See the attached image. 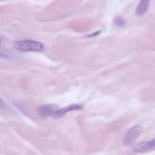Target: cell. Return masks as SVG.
<instances>
[{
	"mask_svg": "<svg viewBox=\"0 0 155 155\" xmlns=\"http://www.w3.org/2000/svg\"><path fill=\"white\" fill-rule=\"evenodd\" d=\"M15 48L23 51H42L45 47L39 42L32 40H22L15 43Z\"/></svg>",
	"mask_w": 155,
	"mask_h": 155,
	"instance_id": "obj_1",
	"label": "cell"
},
{
	"mask_svg": "<svg viewBox=\"0 0 155 155\" xmlns=\"http://www.w3.org/2000/svg\"><path fill=\"white\" fill-rule=\"evenodd\" d=\"M59 109L58 105L54 104H50L41 106L38 109V111L42 116H50L54 115Z\"/></svg>",
	"mask_w": 155,
	"mask_h": 155,
	"instance_id": "obj_4",
	"label": "cell"
},
{
	"mask_svg": "<svg viewBox=\"0 0 155 155\" xmlns=\"http://www.w3.org/2000/svg\"><path fill=\"white\" fill-rule=\"evenodd\" d=\"M116 24H117L122 25V24H124V21H123V19H122V18H119V19H117V18L116 19Z\"/></svg>",
	"mask_w": 155,
	"mask_h": 155,
	"instance_id": "obj_7",
	"label": "cell"
},
{
	"mask_svg": "<svg viewBox=\"0 0 155 155\" xmlns=\"http://www.w3.org/2000/svg\"><path fill=\"white\" fill-rule=\"evenodd\" d=\"M82 105H81L79 104H71V105H70L65 107L63 108H59L56 111L54 116L56 117H60V116L64 115L67 112L81 110V109H82Z\"/></svg>",
	"mask_w": 155,
	"mask_h": 155,
	"instance_id": "obj_5",
	"label": "cell"
},
{
	"mask_svg": "<svg viewBox=\"0 0 155 155\" xmlns=\"http://www.w3.org/2000/svg\"><path fill=\"white\" fill-rule=\"evenodd\" d=\"M149 1L150 0H140L136 11V13L137 16H141L146 12L148 7Z\"/></svg>",
	"mask_w": 155,
	"mask_h": 155,
	"instance_id": "obj_6",
	"label": "cell"
},
{
	"mask_svg": "<svg viewBox=\"0 0 155 155\" xmlns=\"http://www.w3.org/2000/svg\"><path fill=\"white\" fill-rule=\"evenodd\" d=\"M142 130L143 128L140 125H136L131 127L124 137L122 140L123 145L124 146H130L133 145L140 136Z\"/></svg>",
	"mask_w": 155,
	"mask_h": 155,
	"instance_id": "obj_2",
	"label": "cell"
},
{
	"mask_svg": "<svg viewBox=\"0 0 155 155\" xmlns=\"http://www.w3.org/2000/svg\"><path fill=\"white\" fill-rule=\"evenodd\" d=\"M133 150L137 153H147L155 150V138L135 145Z\"/></svg>",
	"mask_w": 155,
	"mask_h": 155,
	"instance_id": "obj_3",
	"label": "cell"
}]
</instances>
